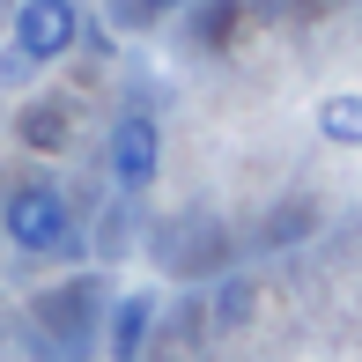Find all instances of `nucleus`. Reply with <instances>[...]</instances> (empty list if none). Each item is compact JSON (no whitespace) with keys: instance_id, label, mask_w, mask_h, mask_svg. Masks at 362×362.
<instances>
[{"instance_id":"obj_5","label":"nucleus","mask_w":362,"mask_h":362,"mask_svg":"<svg viewBox=\"0 0 362 362\" xmlns=\"http://www.w3.org/2000/svg\"><path fill=\"white\" fill-rule=\"evenodd\" d=\"M310 126H318V141H333V148H362V89H333V96H318Z\"/></svg>"},{"instance_id":"obj_3","label":"nucleus","mask_w":362,"mask_h":362,"mask_svg":"<svg viewBox=\"0 0 362 362\" xmlns=\"http://www.w3.org/2000/svg\"><path fill=\"white\" fill-rule=\"evenodd\" d=\"M15 52H30L45 67V59H67L81 45V0H23L15 8Z\"/></svg>"},{"instance_id":"obj_4","label":"nucleus","mask_w":362,"mask_h":362,"mask_svg":"<svg viewBox=\"0 0 362 362\" xmlns=\"http://www.w3.org/2000/svg\"><path fill=\"white\" fill-rule=\"evenodd\" d=\"M156 333V288H126L104 318V362H141Z\"/></svg>"},{"instance_id":"obj_7","label":"nucleus","mask_w":362,"mask_h":362,"mask_svg":"<svg viewBox=\"0 0 362 362\" xmlns=\"http://www.w3.org/2000/svg\"><path fill=\"white\" fill-rule=\"evenodd\" d=\"M30 74H37V59H30V52H15V45H8V52H0V81H30Z\"/></svg>"},{"instance_id":"obj_1","label":"nucleus","mask_w":362,"mask_h":362,"mask_svg":"<svg viewBox=\"0 0 362 362\" xmlns=\"http://www.w3.org/2000/svg\"><path fill=\"white\" fill-rule=\"evenodd\" d=\"M0 244H15V252L30 259H52L74 244V207L59 185H45V177H30V185H15L8 200H0Z\"/></svg>"},{"instance_id":"obj_8","label":"nucleus","mask_w":362,"mask_h":362,"mask_svg":"<svg viewBox=\"0 0 362 362\" xmlns=\"http://www.w3.org/2000/svg\"><path fill=\"white\" fill-rule=\"evenodd\" d=\"M170 8H185V0H134V23H163Z\"/></svg>"},{"instance_id":"obj_6","label":"nucleus","mask_w":362,"mask_h":362,"mask_svg":"<svg viewBox=\"0 0 362 362\" xmlns=\"http://www.w3.org/2000/svg\"><path fill=\"white\" fill-rule=\"evenodd\" d=\"M252 310H259L252 281H222V296H215V325H222V333H237V325H252Z\"/></svg>"},{"instance_id":"obj_2","label":"nucleus","mask_w":362,"mask_h":362,"mask_svg":"<svg viewBox=\"0 0 362 362\" xmlns=\"http://www.w3.org/2000/svg\"><path fill=\"white\" fill-rule=\"evenodd\" d=\"M104 163H111V185L119 192H148L163 170V134L148 111H119L111 119V141H104Z\"/></svg>"}]
</instances>
